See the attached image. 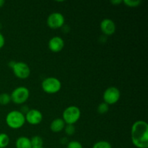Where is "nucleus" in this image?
<instances>
[{
    "label": "nucleus",
    "mask_w": 148,
    "mask_h": 148,
    "mask_svg": "<svg viewBox=\"0 0 148 148\" xmlns=\"http://www.w3.org/2000/svg\"><path fill=\"white\" fill-rule=\"evenodd\" d=\"M131 139L136 147H148V124L146 121L139 120L133 124L131 130Z\"/></svg>",
    "instance_id": "f257e3e1"
},
{
    "label": "nucleus",
    "mask_w": 148,
    "mask_h": 148,
    "mask_svg": "<svg viewBox=\"0 0 148 148\" xmlns=\"http://www.w3.org/2000/svg\"><path fill=\"white\" fill-rule=\"evenodd\" d=\"M6 123L11 129L18 130L25 123V117L20 111H12L6 116Z\"/></svg>",
    "instance_id": "f03ea898"
},
{
    "label": "nucleus",
    "mask_w": 148,
    "mask_h": 148,
    "mask_svg": "<svg viewBox=\"0 0 148 148\" xmlns=\"http://www.w3.org/2000/svg\"><path fill=\"white\" fill-rule=\"evenodd\" d=\"M81 116V111L78 107L70 106L65 108L62 114V119L66 124H75L77 122Z\"/></svg>",
    "instance_id": "7ed1b4c3"
},
{
    "label": "nucleus",
    "mask_w": 148,
    "mask_h": 148,
    "mask_svg": "<svg viewBox=\"0 0 148 148\" xmlns=\"http://www.w3.org/2000/svg\"><path fill=\"white\" fill-rule=\"evenodd\" d=\"M41 88L46 93L54 94L61 90L62 82L57 78L50 77L43 79L41 83Z\"/></svg>",
    "instance_id": "20e7f679"
},
{
    "label": "nucleus",
    "mask_w": 148,
    "mask_h": 148,
    "mask_svg": "<svg viewBox=\"0 0 148 148\" xmlns=\"http://www.w3.org/2000/svg\"><path fill=\"white\" fill-rule=\"evenodd\" d=\"M30 91L26 87L20 86L14 89L10 95L11 101L15 104H23L27 101Z\"/></svg>",
    "instance_id": "39448f33"
},
{
    "label": "nucleus",
    "mask_w": 148,
    "mask_h": 148,
    "mask_svg": "<svg viewBox=\"0 0 148 148\" xmlns=\"http://www.w3.org/2000/svg\"><path fill=\"white\" fill-rule=\"evenodd\" d=\"M120 96H121V92L120 90L116 87H109L107 88L103 92L104 103L109 105L115 104L119 101Z\"/></svg>",
    "instance_id": "423d86ee"
},
{
    "label": "nucleus",
    "mask_w": 148,
    "mask_h": 148,
    "mask_svg": "<svg viewBox=\"0 0 148 148\" xmlns=\"http://www.w3.org/2000/svg\"><path fill=\"white\" fill-rule=\"evenodd\" d=\"M14 75L20 79H26L30 76V69L28 65L23 62H17L12 66Z\"/></svg>",
    "instance_id": "0eeeda50"
},
{
    "label": "nucleus",
    "mask_w": 148,
    "mask_h": 148,
    "mask_svg": "<svg viewBox=\"0 0 148 148\" xmlns=\"http://www.w3.org/2000/svg\"><path fill=\"white\" fill-rule=\"evenodd\" d=\"M65 19L63 14L60 12H53L49 15L47 18V25L50 28L58 29L62 27L64 25Z\"/></svg>",
    "instance_id": "6e6552de"
},
{
    "label": "nucleus",
    "mask_w": 148,
    "mask_h": 148,
    "mask_svg": "<svg viewBox=\"0 0 148 148\" xmlns=\"http://www.w3.org/2000/svg\"><path fill=\"white\" fill-rule=\"evenodd\" d=\"M25 121L31 125H38L43 120V114L38 109H30L25 115Z\"/></svg>",
    "instance_id": "1a4fd4ad"
},
{
    "label": "nucleus",
    "mask_w": 148,
    "mask_h": 148,
    "mask_svg": "<svg viewBox=\"0 0 148 148\" xmlns=\"http://www.w3.org/2000/svg\"><path fill=\"white\" fill-rule=\"evenodd\" d=\"M100 27H101L102 33L108 36L114 34L116 31V28L115 23L112 20L108 18L104 19L101 21V24H100Z\"/></svg>",
    "instance_id": "9d476101"
},
{
    "label": "nucleus",
    "mask_w": 148,
    "mask_h": 148,
    "mask_svg": "<svg viewBox=\"0 0 148 148\" xmlns=\"http://www.w3.org/2000/svg\"><path fill=\"white\" fill-rule=\"evenodd\" d=\"M48 46L52 52L58 53L61 51L64 47V41L59 36H54L49 40Z\"/></svg>",
    "instance_id": "9b49d317"
},
{
    "label": "nucleus",
    "mask_w": 148,
    "mask_h": 148,
    "mask_svg": "<svg viewBox=\"0 0 148 148\" xmlns=\"http://www.w3.org/2000/svg\"><path fill=\"white\" fill-rule=\"evenodd\" d=\"M65 122L62 119L57 118L53 119L50 124V129L53 132L58 133L62 132L65 127Z\"/></svg>",
    "instance_id": "f8f14e48"
},
{
    "label": "nucleus",
    "mask_w": 148,
    "mask_h": 148,
    "mask_svg": "<svg viewBox=\"0 0 148 148\" xmlns=\"http://www.w3.org/2000/svg\"><path fill=\"white\" fill-rule=\"evenodd\" d=\"M16 148H32L30 139L27 137H20L15 142Z\"/></svg>",
    "instance_id": "ddd939ff"
},
{
    "label": "nucleus",
    "mask_w": 148,
    "mask_h": 148,
    "mask_svg": "<svg viewBox=\"0 0 148 148\" xmlns=\"http://www.w3.org/2000/svg\"><path fill=\"white\" fill-rule=\"evenodd\" d=\"M10 139L8 134L0 133V148H5L10 144Z\"/></svg>",
    "instance_id": "4468645a"
},
{
    "label": "nucleus",
    "mask_w": 148,
    "mask_h": 148,
    "mask_svg": "<svg viewBox=\"0 0 148 148\" xmlns=\"http://www.w3.org/2000/svg\"><path fill=\"white\" fill-rule=\"evenodd\" d=\"M32 147H43V140L40 136H34L30 139Z\"/></svg>",
    "instance_id": "2eb2a0df"
},
{
    "label": "nucleus",
    "mask_w": 148,
    "mask_h": 148,
    "mask_svg": "<svg viewBox=\"0 0 148 148\" xmlns=\"http://www.w3.org/2000/svg\"><path fill=\"white\" fill-rule=\"evenodd\" d=\"M11 101V98H10V95L8 93H4L0 94V105L6 106Z\"/></svg>",
    "instance_id": "dca6fc26"
},
{
    "label": "nucleus",
    "mask_w": 148,
    "mask_h": 148,
    "mask_svg": "<svg viewBox=\"0 0 148 148\" xmlns=\"http://www.w3.org/2000/svg\"><path fill=\"white\" fill-rule=\"evenodd\" d=\"M123 3L129 7H137L142 3L141 0H124Z\"/></svg>",
    "instance_id": "f3484780"
},
{
    "label": "nucleus",
    "mask_w": 148,
    "mask_h": 148,
    "mask_svg": "<svg viewBox=\"0 0 148 148\" xmlns=\"http://www.w3.org/2000/svg\"><path fill=\"white\" fill-rule=\"evenodd\" d=\"M92 148H112V146L107 141H98L93 145Z\"/></svg>",
    "instance_id": "a211bd4d"
},
{
    "label": "nucleus",
    "mask_w": 148,
    "mask_h": 148,
    "mask_svg": "<svg viewBox=\"0 0 148 148\" xmlns=\"http://www.w3.org/2000/svg\"><path fill=\"white\" fill-rule=\"evenodd\" d=\"M108 109H109V106H108V104H106V103H101L99 104V106H98V112L101 114H106L108 111Z\"/></svg>",
    "instance_id": "6ab92c4d"
},
{
    "label": "nucleus",
    "mask_w": 148,
    "mask_h": 148,
    "mask_svg": "<svg viewBox=\"0 0 148 148\" xmlns=\"http://www.w3.org/2000/svg\"><path fill=\"white\" fill-rule=\"evenodd\" d=\"M64 131L67 135H73L75 133V127L73 124H66L64 127Z\"/></svg>",
    "instance_id": "aec40b11"
},
{
    "label": "nucleus",
    "mask_w": 148,
    "mask_h": 148,
    "mask_svg": "<svg viewBox=\"0 0 148 148\" xmlns=\"http://www.w3.org/2000/svg\"><path fill=\"white\" fill-rule=\"evenodd\" d=\"M66 148H83V147L78 141H71L67 144Z\"/></svg>",
    "instance_id": "412c9836"
},
{
    "label": "nucleus",
    "mask_w": 148,
    "mask_h": 148,
    "mask_svg": "<svg viewBox=\"0 0 148 148\" xmlns=\"http://www.w3.org/2000/svg\"><path fill=\"white\" fill-rule=\"evenodd\" d=\"M4 43H5V39H4V36L0 33V49L3 48V46H4Z\"/></svg>",
    "instance_id": "4be33fe9"
},
{
    "label": "nucleus",
    "mask_w": 148,
    "mask_h": 148,
    "mask_svg": "<svg viewBox=\"0 0 148 148\" xmlns=\"http://www.w3.org/2000/svg\"><path fill=\"white\" fill-rule=\"evenodd\" d=\"M111 3L114 5H118V4L123 3V0H111Z\"/></svg>",
    "instance_id": "5701e85b"
},
{
    "label": "nucleus",
    "mask_w": 148,
    "mask_h": 148,
    "mask_svg": "<svg viewBox=\"0 0 148 148\" xmlns=\"http://www.w3.org/2000/svg\"><path fill=\"white\" fill-rule=\"evenodd\" d=\"M4 3H5V1H4V0H0V8L4 6Z\"/></svg>",
    "instance_id": "b1692460"
},
{
    "label": "nucleus",
    "mask_w": 148,
    "mask_h": 148,
    "mask_svg": "<svg viewBox=\"0 0 148 148\" xmlns=\"http://www.w3.org/2000/svg\"><path fill=\"white\" fill-rule=\"evenodd\" d=\"M32 148H44L43 147H33Z\"/></svg>",
    "instance_id": "393cba45"
}]
</instances>
